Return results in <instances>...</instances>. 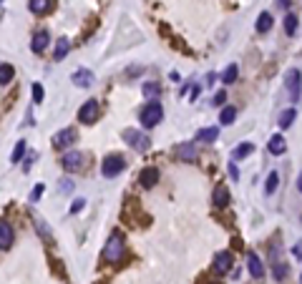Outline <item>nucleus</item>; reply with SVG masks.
<instances>
[{"mask_svg":"<svg viewBox=\"0 0 302 284\" xmlns=\"http://www.w3.org/2000/svg\"><path fill=\"white\" fill-rule=\"evenodd\" d=\"M161 118H164V108H161V103H156V101L146 103V106L141 108V114H139V121H141L144 128H154V126H159Z\"/></svg>","mask_w":302,"mask_h":284,"instance_id":"1","label":"nucleus"},{"mask_svg":"<svg viewBox=\"0 0 302 284\" xmlns=\"http://www.w3.org/2000/svg\"><path fill=\"white\" fill-rule=\"evenodd\" d=\"M123 169H126V159L121 154H109L103 159V164H101V173L106 179H116Z\"/></svg>","mask_w":302,"mask_h":284,"instance_id":"2","label":"nucleus"},{"mask_svg":"<svg viewBox=\"0 0 302 284\" xmlns=\"http://www.w3.org/2000/svg\"><path fill=\"white\" fill-rule=\"evenodd\" d=\"M121 136H123V141L128 146H134L136 151H141V154H144V151H149V146H151V139L146 134H141L139 128H126Z\"/></svg>","mask_w":302,"mask_h":284,"instance_id":"3","label":"nucleus"},{"mask_svg":"<svg viewBox=\"0 0 302 284\" xmlns=\"http://www.w3.org/2000/svg\"><path fill=\"white\" fill-rule=\"evenodd\" d=\"M123 236L121 234H111V239H109V244H106V252H103V259L106 261H119L121 256H123Z\"/></svg>","mask_w":302,"mask_h":284,"instance_id":"4","label":"nucleus"},{"mask_svg":"<svg viewBox=\"0 0 302 284\" xmlns=\"http://www.w3.org/2000/svg\"><path fill=\"white\" fill-rule=\"evenodd\" d=\"M232 264H234L232 252H217L214 254V261H211V272L217 277H224V274L232 272Z\"/></svg>","mask_w":302,"mask_h":284,"instance_id":"5","label":"nucleus"},{"mask_svg":"<svg viewBox=\"0 0 302 284\" xmlns=\"http://www.w3.org/2000/svg\"><path fill=\"white\" fill-rule=\"evenodd\" d=\"M98 116H101V106L96 101H86L81 106V111H78V121L86 123V126H91L93 121H98Z\"/></svg>","mask_w":302,"mask_h":284,"instance_id":"6","label":"nucleus"},{"mask_svg":"<svg viewBox=\"0 0 302 284\" xmlns=\"http://www.w3.org/2000/svg\"><path fill=\"white\" fill-rule=\"evenodd\" d=\"M63 169L76 173V171H83L86 169V154H81V151H68L66 156H63Z\"/></svg>","mask_w":302,"mask_h":284,"instance_id":"7","label":"nucleus"},{"mask_svg":"<svg viewBox=\"0 0 302 284\" xmlns=\"http://www.w3.org/2000/svg\"><path fill=\"white\" fill-rule=\"evenodd\" d=\"M159 169L156 166H146V169H141V173H139V184L144 186V189H154L156 184H159Z\"/></svg>","mask_w":302,"mask_h":284,"instance_id":"8","label":"nucleus"},{"mask_svg":"<svg viewBox=\"0 0 302 284\" xmlns=\"http://www.w3.org/2000/svg\"><path fill=\"white\" fill-rule=\"evenodd\" d=\"M73 141H76V131H73V128H63V131H58V134L53 136V146L60 148V151L68 148Z\"/></svg>","mask_w":302,"mask_h":284,"instance_id":"9","label":"nucleus"},{"mask_svg":"<svg viewBox=\"0 0 302 284\" xmlns=\"http://www.w3.org/2000/svg\"><path fill=\"white\" fill-rule=\"evenodd\" d=\"M174 156L179 161H194V159H197V146H194V143H179L174 148Z\"/></svg>","mask_w":302,"mask_h":284,"instance_id":"10","label":"nucleus"},{"mask_svg":"<svg viewBox=\"0 0 302 284\" xmlns=\"http://www.w3.org/2000/svg\"><path fill=\"white\" fill-rule=\"evenodd\" d=\"M247 269H249V274L254 277V279H262L265 277V267H262V259L257 256L254 252L247 256Z\"/></svg>","mask_w":302,"mask_h":284,"instance_id":"11","label":"nucleus"},{"mask_svg":"<svg viewBox=\"0 0 302 284\" xmlns=\"http://www.w3.org/2000/svg\"><path fill=\"white\" fill-rule=\"evenodd\" d=\"M30 43H33V46H30V48H33V53H43V51L48 48V43H51L48 30H38V33L33 35V40H30Z\"/></svg>","mask_w":302,"mask_h":284,"instance_id":"12","label":"nucleus"},{"mask_svg":"<svg viewBox=\"0 0 302 284\" xmlns=\"http://www.w3.org/2000/svg\"><path fill=\"white\" fill-rule=\"evenodd\" d=\"M287 88L292 93V101H300V68H292L287 73Z\"/></svg>","mask_w":302,"mask_h":284,"instance_id":"13","label":"nucleus"},{"mask_svg":"<svg viewBox=\"0 0 302 284\" xmlns=\"http://www.w3.org/2000/svg\"><path fill=\"white\" fill-rule=\"evenodd\" d=\"M211 204L217 206V209H224V206H229V191H227V186H217V189H214Z\"/></svg>","mask_w":302,"mask_h":284,"instance_id":"14","label":"nucleus"},{"mask_svg":"<svg viewBox=\"0 0 302 284\" xmlns=\"http://www.w3.org/2000/svg\"><path fill=\"white\" fill-rule=\"evenodd\" d=\"M13 244V227L8 222H0V249H10Z\"/></svg>","mask_w":302,"mask_h":284,"instance_id":"15","label":"nucleus"},{"mask_svg":"<svg viewBox=\"0 0 302 284\" xmlns=\"http://www.w3.org/2000/svg\"><path fill=\"white\" fill-rule=\"evenodd\" d=\"M267 148H270V154H274V156H282L285 151H287V143H285V139L279 136V134H274V136L270 139Z\"/></svg>","mask_w":302,"mask_h":284,"instance_id":"16","label":"nucleus"},{"mask_svg":"<svg viewBox=\"0 0 302 284\" xmlns=\"http://www.w3.org/2000/svg\"><path fill=\"white\" fill-rule=\"evenodd\" d=\"M73 83L78 85V88H89V85L93 83V73L86 71V68H81V71L73 73Z\"/></svg>","mask_w":302,"mask_h":284,"instance_id":"17","label":"nucleus"},{"mask_svg":"<svg viewBox=\"0 0 302 284\" xmlns=\"http://www.w3.org/2000/svg\"><path fill=\"white\" fill-rule=\"evenodd\" d=\"M28 5L33 15H46L48 10H53V0H30Z\"/></svg>","mask_w":302,"mask_h":284,"instance_id":"18","label":"nucleus"},{"mask_svg":"<svg viewBox=\"0 0 302 284\" xmlns=\"http://www.w3.org/2000/svg\"><path fill=\"white\" fill-rule=\"evenodd\" d=\"M217 139H219V128H217V126L199 128V134H197V141H202V143H214Z\"/></svg>","mask_w":302,"mask_h":284,"instance_id":"19","label":"nucleus"},{"mask_svg":"<svg viewBox=\"0 0 302 284\" xmlns=\"http://www.w3.org/2000/svg\"><path fill=\"white\" fill-rule=\"evenodd\" d=\"M254 151V143H240L234 151H232V164H237V161H242V159H247L249 154Z\"/></svg>","mask_w":302,"mask_h":284,"instance_id":"20","label":"nucleus"},{"mask_svg":"<svg viewBox=\"0 0 302 284\" xmlns=\"http://www.w3.org/2000/svg\"><path fill=\"white\" fill-rule=\"evenodd\" d=\"M272 13H260V18H257V33H267L272 28Z\"/></svg>","mask_w":302,"mask_h":284,"instance_id":"21","label":"nucleus"},{"mask_svg":"<svg viewBox=\"0 0 302 284\" xmlns=\"http://www.w3.org/2000/svg\"><path fill=\"white\" fill-rule=\"evenodd\" d=\"M68 48H71V43H68V38H58V43H56V53H53V58H56V60H63V58H66V53H68Z\"/></svg>","mask_w":302,"mask_h":284,"instance_id":"22","label":"nucleus"},{"mask_svg":"<svg viewBox=\"0 0 302 284\" xmlns=\"http://www.w3.org/2000/svg\"><path fill=\"white\" fill-rule=\"evenodd\" d=\"M272 274H274L277 282H282V279L287 277V264H285L282 259H274V261H272Z\"/></svg>","mask_w":302,"mask_h":284,"instance_id":"23","label":"nucleus"},{"mask_svg":"<svg viewBox=\"0 0 302 284\" xmlns=\"http://www.w3.org/2000/svg\"><path fill=\"white\" fill-rule=\"evenodd\" d=\"M295 118H297V111H295V108H287V111H282V114H279V128H290V126L295 123Z\"/></svg>","mask_w":302,"mask_h":284,"instance_id":"24","label":"nucleus"},{"mask_svg":"<svg viewBox=\"0 0 302 284\" xmlns=\"http://www.w3.org/2000/svg\"><path fill=\"white\" fill-rule=\"evenodd\" d=\"M13 76H15L13 65H10V63H0V85L10 83V81H13Z\"/></svg>","mask_w":302,"mask_h":284,"instance_id":"25","label":"nucleus"},{"mask_svg":"<svg viewBox=\"0 0 302 284\" xmlns=\"http://www.w3.org/2000/svg\"><path fill=\"white\" fill-rule=\"evenodd\" d=\"M237 76H240V68H237V65L232 63V65H227V71L222 73V83H234Z\"/></svg>","mask_w":302,"mask_h":284,"instance_id":"26","label":"nucleus"},{"mask_svg":"<svg viewBox=\"0 0 302 284\" xmlns=\"http://www.w3.org/2000/svg\"><path fill=\"white\" fill-rule=\"evenodd\" d=\"M297 23H300L297 15H295V13H290V15L285 18V33H287V35H295V33H297Z\"/></svg>","mask_w":302,"mask_h":284,"instance_id":"27","label":"nucleus"},{"mask_svg":"<svg viewBox=\"0 0 302 284\" xmlns=\"http://www.w3.org/2000/svg\"><path fill=\"white\" fill-rule=\"evenodd\" d=\"M23 154H26V141H18L15 148H13V154H10V164H18L20 159H23Z\"/></svg>","mask_w":302,"mask_h":284,"instance_id":"28","label":"nucleus"},{"mask_svg":"<svg viewBox=\"0 0 302 284\" xmlns=\"http://www.w3.org/2000/svg\"><path fill=\"white\" fill-rule=\"evenodd\" d=\"M234 118H237V111H234L232 106H229V108H224V111L219 114V123H224V126H229Z\"/></svg>","mask_w":302,"mask_h":284,"instance_id":"29","label":"nucleus"},{"mask_svg":"<svg viewBox=\"0 0 302 284\" xmlns=\"http://www.w3.org/2000/svg\"><path fill=\"white\" fill-rule=\"evenodd\" d=\"M277 186H279V176H277V171H272L270 176H267V186H265V191H267V194H274V191H277Z\"/></svg>","mask_w":302,"mask_h":284,"instance_id":"30","label":"nucleus"},{"mask_svg":"<svg viewBox=\"0 0 302 284\" xmlns=\"http://www.w3.org/2000/svg\"><path fill=\"white\" fill-rule=\"evenodd\" d=\"M159 93H161L159 83H144V96H146V98H156Z\"/></svg>","mask_w":302,"mask_h":284,"instance_id":"31","label":"nucleus"},{"mask_svg":"<svg viewBox=\"0 0 302 284\" xmlns=\"http://www.w3.org/2000/svg\"><path fill=\"white\" fill-rule=\"evenodd\" d=\"M33 101L35 103H43V85L40 83H33Z\"/></svg>","mask_w":302,"mask_h":284,"instance_id":"32","label":"nucleus"},{"mask_svg":"<svg viewBox=\"0 0 302 284\" xmlns=\"http://www.w3.org/2000/svg\"><path fill=\"white\" fill-rule=\"evenodd\" d=\"M40 194H43V184H38V186L33 189V194H30V201H33V204L40 199Z\"/></svg>","mask_w":302,"mask_h":284,"instance_id":"33","label":"nucleus"},{"mask_svg":"<svg viewBox=\"0 0 302 284\" xmlns=\"http://www.w3.org/2000/svg\"><path fill=\"white\" fill-rule=\"evenodd\" d=\"M83 206H86V201H83V199H76V201H73V206H71V214H78Z\"/></svg>","mask_w":302,"mask_h":284,"instance_id":"34","label":"nucleus"},{"mask_svg":"<svg viewBox=\"0 0 302 284\" xmlns=\"http://www.w3.org/2000/svg\"><path fill=\"white\" fill-rule=\"evenodd\" d=\"M224 101H227V93H224V91H219L217 96H214V106H222Z\"/></svg>","mask_w":302,"mask_h":284,"instance_id":"35","label":"nucleus"},{"mask_svg":"<svg viewBox=\"0 0 302 284\" xmlns=\"http://www.w3.org/2000/svg\"><path fill=\"white\" fill-rule=\"evenodd\" d=\"M229 176L237 181V179H240V169H237V164H229Z\"/></svg>","mask_w":302,"mask_h":284,"instance_id":"36","label":"nucleus"},{"mask_svg":"<svg viewBox=\"0 0 302 284\" xmlns=\"http://www.w3.org/2000/svg\"><path fill=\"white\" fill-rule=\"evenodd\" d=\"M53 269H56V274H58V277L66 274V272H63V267H60V261H53Z\"/></svg>","mask_w":302,"mask_h":284,"instance_id":"37","label":"nucleus"},{"mask_svg":"<svg viewBox=\"0 0 302 284\" xmlns=\"http://www.w3.org/2000/svg\"><path fill=\"white\" fill-rule=\"evenodd\" d=\"M290 3H292V0H277V5H279V8H285V10L290 8Z\"/></svg>","mask_w":302,"mask_h":284,"instance_id":"38","label":"nucleus"}]
</instances>
